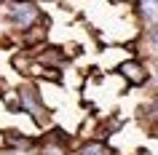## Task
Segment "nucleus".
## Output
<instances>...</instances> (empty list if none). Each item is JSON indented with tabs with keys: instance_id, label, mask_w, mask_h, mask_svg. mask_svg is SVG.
<instances>
[{
	"instance_id": "f257e3e1",
	"label": "nucleus",
	"mask_w": 158,
	"mask_h": 155,
	"mask_svg": "<svg viewBox=\"0 0 158 155\" xmlns=\"http://www.w3.org/2000/svg\"><path fill=\"white\" fill-rule=\"evenodd\" d=\"M38 16H40V14H38V8H35L32 3H14V6H11V22H14V24L16 27H32L35 22H38Z\"/></svg>"
},
{
	"instance_id": "f03ea898",
	"label": "nucleus",
	"mask_w": 158,
	"mask_h": 155,
	"mask_svg": "<svg viewBox=\"0 0 158 155\" xmlns=\"http://www.w3.org/2000/svg\"><path fill=\"white\" fill-rule=\"evenodd\" d=\"M121 75L129 78L134 86H142V83L148 80V72H145L142 64H137V62H126V64H121Z\"/></svg>"
},
{
	"instance_id": "7ed1b4c3",
	"label": "nucleus",
	"mask_w": 158,
	"mask_h": 155,
	"mask_svg": "<svg viewBox=\"0 0 158 155\" xmlns=\"http://www.w3.org/2000/svg\"><path fill=\"white\" fill-rule=\"evenodd\" d=\"M22 104L32 112L35 120H40V104H38V96H35L32 88H22Z\"/></svg>"
},
{
	"instance_id": "20e7f679",
	"label": "nucleus",
	"mask_w": 158,
	"mask_h": 155,
	"mask_svg": "<svg viewBox=\"0 0 158 155\" xmlns=\"http://www.w3.org/2000/svg\"><path fill=\"white\" fill-rule=\"evenodd\" d=\"M139 11L148 22H158V0H142Z\"/></svg>"
},
{
	"instance_id": "39448f33",
	"label": "nucleus",
	"mask_w": 158,
	"mask_h": 155,
	"mask_svg": "<svg viewBox=\"0 0 158 155\" xmlns=\"http://www.w3.org/2000/svg\"><path fill=\"white\" fill-rule=\"evenodd\" d=\"M81 155H107V150L102 145H97V142H91V145H86L83 150H81Z\"/></svg>"
},
{
	"instance_id": "423d86ee",
	"label": "nucleus",
	"mask_w": 158,
	"mask_h": 155,
	"mask_svg": "<svg viewBox=\"0 0 158 155\" xmlns=\"http://www.w3.org/2000/svg\"><path fill=\"white\" fill-rule=\"evenodd\" d=\"M46 155H62V153H59V150H48Z\"/></svg>"
},
{
	"instance_id": "0eeeda50",
	"label": "nucleus",
	"mask_w": 158,
	"mask_h": 155,
	"mask_svg": "<svg viewBox=\"0 0 158 155\" xmlns=\"http://www.w3.org/2000/svg\"><path fill=\"white\" fill-rule=\"evenodd\" d=\"M14 155H22V153H14Z\"/></svg>"
}]
</instances>
